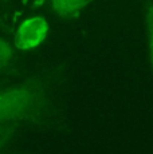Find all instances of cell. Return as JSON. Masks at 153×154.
<instances>
[{"mask_svg": "<svg viewBox=\"0 0 153 154\" xmlns=\"http://www.w3.org/2000/svg\"><path fill=\"white\" fill-rule=\"evenodd\" d=\"M89 0H51L52 11L62 19L78 17Z\"/></svg>", "mask_w": 153, "mask_h": 154, "instance_id": "2", "label": "cell"}, {"mask_svg": "<svg viewBox=\"0 0 153 154\" xmlns=\"http://www.w3.org/2000/svg\"><path fill=\"white\" fill-rule=\"evenodd\" d=\"M14 51L11 44L4 39H0V70L4 69L7 64H10V62L12 60Z\"/></svg>", "mask_w": 153, "mask_h": 154, "instance_id": "4", "label": "cell"}, {"mask_svg": "<svg viewBox=\"0 0 153 154\" xmlns=\"http://www.w3.org/2000/svg\"><path fill=\"white\" fill-rule=\"evenodd\" d=\"M34 2V4H40V3H43L45 0H32Z\"/></svg>", "mask_w": 153, "mask_h": 154, "instance_id": "6", "label": "cell"}, {"mask_svg": "<svg viewBox=\"0 0 153 154\" xmlns=\"http://www.w3.org/2000/svg\"><path fill=\"white\" fill-rule=\"evenodd\" d=\"M14 130L12 129H8V127H3V129H0V147L4 145V142L7 141V138L10 137L11 134H12Z\"/></svg>", "mask_w": 153, "mask_h": 154, "instance_id": "5", "label": "cell"}, {"mask_svg": "<svg viewBox=\"0 0 153 154\" xmlns=\"http://www.w3.org/2000/svg\"><path fill=\"white\" fill-rule=\"evenodd\" d=\"M144 26H145L149 64H151V71H152V76H153V2L152 0H146V3H145Z\"/></svg>", "mask_w": 153, "mask_h": 154, "instance_id": "3", "label": "cell"}, {"mask_svg": "<svg viewBox=\"0 0 153 154\" xmlns=\"http://www.w3.org/2000/svg\"><path fill=\"white\" fill-rule=\"evenodd\" d=\"M50 24L42 16H34L23 20L15 34V46L22 51L36 48L48 36Z\"/></svg>", "mask_w": 153, "mask_h": 154, "instance_id": "1", "label": "cell"}]
</instances>
